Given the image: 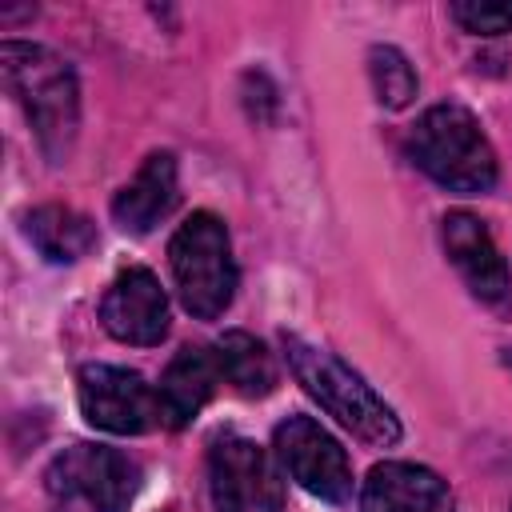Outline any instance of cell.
<instances>
[{
    "label": "cell",
    "instance_id": "6da1fadb",
    "mask_svg": "<svg viewBox=\"0 0 512 512\" xmlns=\"http://www.w3.org/2000/svg\"><path fill=\"white\" fill-rule=\"evenodd\" d=\"M0 72H4L8 96L28 116L40 152L52 164H64L80 132V84H76L72 64L44 44L4 40Z\"/></svg>",
    "mask_w": 512,
    "mask_h": 512
},
{
    "label": "cell",
    "instance_id": "7a4b0ae2",
    "mask_svg": "<svg viewBox=\"0 0 512 512\" xmlns=\"http://www.w3.org/2000/svg\"><path fill=\"white\" fill-rule=\"evenodd\" d=\"M284 360H288L296 384L356 440H364L372 448H392L400 440L404 428H400V416L392 412V404L360 372H352L336 352L284 332Z\"/></svg>",
    "mask_w": 512,
    "mask_h": 512
},
{
    "label": "cell",
    "instance_id": "3957f363",
    "mask_svg": "<svg viewBox=\"0 0 512 512\" xmlns=\"http://www.w3.org/2000/svg\"><path fill=\"white\" fill-rule=\"evenodd\" d=\"M408 160L432 184L460 196L492 192L500 176L496 148L464 104H432L408 132Z\"/></svg>",
    "mask_w": 512,
    "mask_h": 512
},
{
    "label": "cell",
    "instance_id": "277c9868",
    "mask_svg": "<svg viewBox=\"0 0 512 512\" xmlns=\"http://www.w3.org/2000/svg\"><path fill=\"white\" fill-rule=\"evenodd\" d=\"M168 268L176 280V296L188 316L216 320L228 312L236 296V256L228 228L216 212H192L168 240Z\"/></svg>",
    "mask_w": 512,
    "mask_h": 512
},
{
    "label": "cell",
    "instance_id": "5b68a950",
    "mask_svg": "<svg viewBox=\"0 0 512 512\" xmlns=\"http://www.w3.org/2000/svg\"><path fill=\"white\" fill-rule=\"evenodd\" d=\"M44 484L56 500H80L88 512H128L140 492V464L108 444H72L52 456Z\"/></svg>",
    "mask_w": 512,
    "mask_h": 512
},
{
    "label": "cell",
    "instance_id": "8992f818",
    "mask_svg": "<svg viewBox=\"0 0 512 512\" xmlns=\"http://www.w3.org/2000/svg\"><path fill=\"white\" fill-rule=\"evenodd\" d=\"M208 492L216 512H280L284 480L276 460L240 432H220L208 444Z\"/></svg>",
    "mask_w": 512,
    "mask_h": 512
},
{
    "label": "cell",
    "instance_id": "52a82bcc",
    "mask_svg": "<svg viewBox=\"0 0 512 512\" xmlns=\"http://www.w3.org/2000/svg\"><path fill=\"white\" fill-rule=\"evenodd\" d=\"M276 464L312 496L344 504L352 496V460L344 444L312 416H288L272 432Z\"/></svg>",
    "mask_w": 512,
    "mask_h": 512
},
{
    "label": "cell",
    "instance_id": "ba28073f",
    "mask_svg": "<svg viewBox=\"0 0 512 512\" xmlns=\"http://www.w3.org/2000/svg\"><path fill=\"white\" fill-rule=\"evenodd\" d=\"M76 400L84 420L112 436H140L160 424L156 388L120 364H84L76 376Z\"/></svg>",
    "mask_w": 512,
    "mask_h": 512
},
{
    "label": "cell",
    "instance_id": "9c48e42d",
    "mask_svg": "<svg viewBox=\"0 0 512 512\" xmlns=\"http://www.w3.org/2000/svg\"><path fill=\"white\" fill-rule=\"evenodd\" d=\"M440 240H444V256L460 272L464 288L480 304L508 312L512 308V276H508V264H504L488 224L464 208H452L440 220Z\"/></svg>",
    "mask_w": 512,
    "mask_h": 512
},
{
    "label": "cell",
    "instance_id": "30bf717a",
    "mask_svg": "<svg viewBox=\"0 0 512 512\" xmlns=\"http://www.w3.org/2000/svg\"><path fill=\"white\" fill-rule=\"evenodd\" d=\"M100 324L112 340L152 348L168 336V296L148 268H124L100 300Z\"/></svg>",
    "mask_w": 512,
    "mask_h": 512
},
{
    "label": "cell",
    "instance_id": "8fae6325",
    "mask_svg": "<svg viewBox=\"0 0 512 512\" xmlns=\"http://www.w3.org/2000/svg\"><path fill=\"white\" fill-rule=\"evenodd\" d=\"M360 512H456V496L432 468L384 460L360 484Z\"/></svg>",
    "mask_w": 512,
    "mask_h": 512
},
{
    "label": "cell",
    "instance_id": "7c38bea8",
    "mask_svg": "<svg viewBox=\"0 0 512 512\" xmlns=\"http://www.w3.org/2000/svg\"><path fill=\"white\" fill-rule=\"evenodd\" d=\"M224 384L220 376V364H216V352L204 348V344H184L164 376H160V388H156V400H160V424L164 428H188L204 404L216 396V388Z\"/></svg>",
    "mask_w": 512,
    "mask_h": 512
},
{
    "label": "cell",
    "instance_id": "4fadbf2b",
    "mask_svg": "<svg viewBox=\"0 0 512 512\" xmlns=\"http://www.w3.org/2000/svg\"><path fill=\"white\" fill-rule=\"evenodd\" d=\"M176 196H180L176 156L172 152H148L144 164L136 168V176L112 196V220L124 232L144 236L176 208Z\"/></svg>",
    "mask_w": 512,
    "mask_h": 512
},
{
    "label": "cell",
    "instance_id": "5bb4252c",
    "mask_svg": "<svg viewBox=\"0 0 512 512\" xmlns=\"http://www.w3.org/2000/svg\"><path fill=\"white\" fill-rule=\"evenodd\" d=\"M28 244L52 264H76L96 248V224L68 204H40L24 216Z\"/></svg>",
    "mask_w": 512,
    "mask_h": 512
},
{
    "label": "cell",
    "instance_id": "9a60e30c",
    "mask_svg": "<svg viewBox=\"0 0 512 512\" xmlns=\"http://www.w3.org/2000/svg\"><path fill=\"white\" fill-rule=\"evenodd\" d=\"M212 352H216V364H220L224 384H228L236 396L260 400V396H268V392L280 384L276 356H272L268 344L256 340L252 332H224V336L212 344Z\"/></svg>",
    "mask_w": 512,
    "mask_h": 512
},
{
    "label": "cell",
    "instance_id": "2e32d148",
    "mask_svg": "<svg viewBox=\"0 0 512 512\" xmlns=\"http://www.w3.org/2000/svg\"><path fill=\"white\" fill-rule=\"evenodd\" d=\"M368 76H372L376 100L384 108H392V112L408 108L416 100V92H420V76H416L412 60L392 44H376L368 52Z\"/></svg>",
    "mask_w": 512,
    "mask_h": 512
},
{
    "label": "cell",
    "instance_id": "e0dca14e",
    "mask_svg": "<svg viewBox=\"0 0 512 512\" xmlns=\"http://www.w3.org/2000/svg\"><path fill=\"white\" fill-rule=\"evenodd\" d=\"M448 16L472 36H504L512 32V4L508 0H456Z\"/></svg>",
    "mask_w": 512,
    "mask_h": 512
},
{
    "label": "cell",
    "instance_id": "ac0fdd59",
    "mask_svg": "<svg viewBox=\"0 0 512 512\" xmlns=\"http://www.w3.org/2000/svg\"><path fill=\"white\" fill-rule=\"evenodd\" d=\"M508 368H512V356H508Z\"/></svg>",
    "mask_w": 512,
    "mask_h": 512
}]
</instances>
